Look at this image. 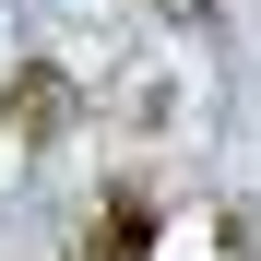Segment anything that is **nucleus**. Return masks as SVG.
<instances>
[{
  "mask_svg": "<svg viewBox=\"0 0 261 261\" xmlns=\"http://www.w3.org/2000/svg\"><path fill=\"white\" fill-rule=\"evenodd\" d=\"M0 107H12V130H24V143H48V130L71 119V83L36 60V71H12V83H0Z\"/></svg>",
  "mask_w": 261,
  "mask_h": 261,
  "instance_id": "nucleus-2",
  "label": "nucleus"
},
{
  "mask_svg": "<svg viewBox=\"0 0 261 261\" xmlns=\"http://www.w3.org/2000/svg\"><path fill=\"white\" fill-rule=\"evenodd\" d=\"M154 238H166V202L154 190H107V214H95V261H154Z\"/></svg>",
  "mask_w": 261,
  "mask_h": 261,
  "instance_id": "nucleus-1",
  "label": "nucleus"
}]
</instances>
